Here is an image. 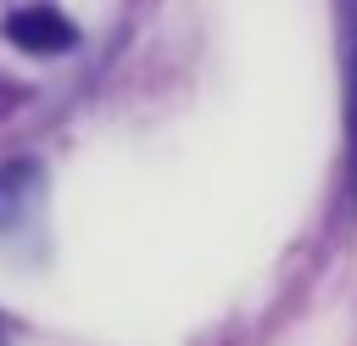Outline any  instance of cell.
Instances as JSON below:
<instances>
[{
  "label": "cell",
  "mask_w": 357,
  "mask_h": 346,
  "mask_svg": "<svg viewBox=\"0 0 357 346\" xmlns=\"http://www.w3.org/2000/svg\"><path fill=\"white\" fill-rule=\"evenodd\" d=\"M39 184H45V179H39V167H33L28 156H6V162H0V223H6V229L33 212Z\"/></svg>",
  "instance_id": "cell-2"
},
{
  "label": "cell",
  "mask_w": 357,
  "mask_h": 346,
  "mask_svg": "<svg viewBox=\"0 0 357 346\" xmlns=\"http://www.w3.org/2000/svg\"><path fill=\"white\" fill-rule=\"evenodd\" d=\"M6 39L17 50H28V56H56V50L78 45V28L61 11H50V6H22V11L6 17Z\"/></svg>",
  "instance_id": "cell-1"
}]
</instances>
